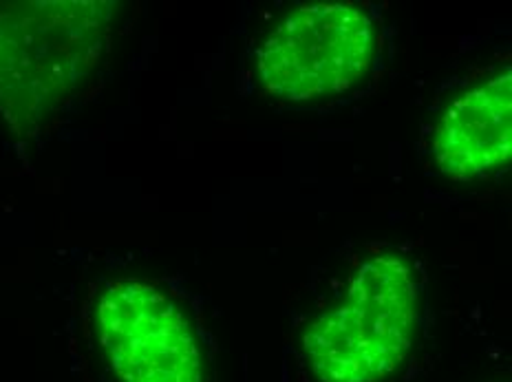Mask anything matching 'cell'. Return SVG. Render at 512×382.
<instances>
[{
  "label": "cell",
  "mask_w": 512,
  "mask_h": 382,
  "mask_svg": "<svg viewBox=\"0 0 512 382\" xmlns=\"http://www.w3.org/2000/svg\"><path fill=\"white\" fill-rule=\"evenodd\" d=\"M16 34L7 23H0V102L12 89V84H20V95L25 98V91L40 89L42 82H49V89L56 91L67 87L71 78L80 71V47L89 51L95 45H73V38L64 42H34L36 23L18 25L14 23ZM29 98V93H27Z\"/></svg>",
  "instance_id": "5"
},
{
  "label": "cell",
  "mask_w": 512,
  "mask_h": 382,
  "mask_svg": "<svg viewBox=\"0 0 512 382\" xmlns=\"http://www.w3.org/2000/svg\"><path fill=\"white\" fill-rule=\"evenodd\" d=\"M378 53V27L349 3H314L283 16L256 51L261 87L285 102H314L354 89Z\"/></svg>",
  "instance_id": "2"
},
{
  "label": "cell",
  "mask_w": 512,
  "mask_h": 382,
  "mask_svg": "<svg viewBox=\"0 0 512 382\" xmlns=\"http://www.w3.org/2000/svg\"><path fill=\"white\" fill-rule=\"evenodd\" d=\"M420 314L413 265L396 252L373 254L345 294L305 325L298 347L316 382H384L413 352Z\"/></svg>",
  "instance_id": "1"
},
{
  "label": "cell",
  "mask_w": 512,
  "mask_h": 382,
  "mask_svg": "<svg viewBox=\"0 0 512 382\" xmlns=\"http://www.w3.org/2000/svg\"><path fill=\"white\" fill-rule=\"evenodd\" d=\"M512 155V76L506 69L455 98L433 131L437 168L453 182H475Z\"/></svg>",
  "instance_id": "4"
},
{
  "label": "cell",
  "mask_w": 512,
  "mask_h": 382,
  "mask_svg": "<svg viewBox=\"0 0 512 382\" xmlns=\"http://www.w3.org/2000/svg\"><path fill=\"white\" fill-rule=\"evenodd\" d=\"M95 334L117 382H208V354L186 305L157 283L113 281L95 305Z\"/></svg>",
  "instance_id": "3"
}]
</instances>
